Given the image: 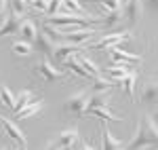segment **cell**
I'll list each match as a JSON object with an SVG mask.
<instances>
[{
    "mask_svg": "<svg viewBox=\"0 0 158 150\" xmlns=\"http://www.w3.org/2000/svg\"><path fill=\"white\" fill-rule=\"evenodd\" d=\"M158 144V127L152 121V116H141V125H137V131L131 138L127 150H141L146 146H154Z\"/></svg>",
    "mask_w": 158,
    "mask_h": 150,
    "instance_id": "6da1fadb",
    "label": "cell"
},
{
    "mask_svg": "<svg viewBox=\"0 0 158 150\" xmlns=\"http://www.w3.org/2000/svg\"><path fill=\"white\" fill-rule=\"evenodd\" d=\"M99 21L101 19L95 15H74V13H57V15L44 19V24L53 25V28H72V25L89 28L91 24H99Z\"/></svg>",
    "mask_w": 158,
    "mask_h": 150,
    "instance_id": "7a4b0ae2",
    "label": "cell"
},
{
    "mask_svg": "<svg viewBox=\"0 0 158 150\" xmlns=\"http://www.w3.org/2000/svg\"><path fill=\"white\" fill-rule=\"evenodd\" d=\"M34 72H36L44 83H55V80H63V78H68L70 72H65V70H59V68H55L49 59H38L34 63Z\"/></svg>",
    "mask_w": 158,
    "mask_h": 150,
    "instance_id": "3957f363",
    "label": "cell"
},
{
    "mask_svg": "<svg viewBox=\"0 0 158 150\" xmlns=\"http://www.w3.org/2000/svg\"><path fill=\"white\" fill-rule=\"evenodd\" d=\"M89 100H91V95H89L86 91H78V93H74V95H70V97L65 100L63 110H65V112H74V114H78V116H82L85 110H86V106H89Z\"/></svg>",
    "mask_w": 158,
    "mask_h": 150,
    "instance_id": "277c9868",
    "label": "cell"
},
{
    "mask_svg": "<svg viewBox=\"0 0 158 150\" xmlns=\"http://www.w3.org/2000/svg\"><path fill=\"white\" fill-rule=\"evenodd\" d=\"M127 40H133V34L131 32H114V34H106V36L93 42L91 49H112V47H120L122 42Z\"/></svg>",
    "mask_w": 158,
    "mask_h": 150,
    "instance_id": "5b68a950",
    "label": "cell"
},
{
    "mask_svg": "<svg viewBox=\"0 0 158 150\" xmlns=\"http://www.w3.org/2000/svg\"><path fill=\"white\" fill-rule=\"evenodd\" d=\"M124 19L129 21V25H137L143 17V0H127L124 9H122Z\"/></svg>",
    "mask_w": 158,
    "mask_h": 150,
    "instance_id": "8992f818",
    "label": "cell"
},
{
    "mask_svg": "<svg viewBox=\"0 0 158 150\" xmlns=\"http://www.w3.org/2000/svg\"><path fill=\"white\" fill-rule=\"evenodd\" d=\"M0 125L4 127V131H6V135H9V138L15 139V142L21 146V150H27V138H25V133L15 125V123H13L11 118H6V116H2V114H0Z\"/></svg>",
    "mask_w": 158,
    "mask_h": 150,
    "instance_id": "52a82bcc",
    "label": "cell"
},
{
    "mask_svg": "<svg viewBox=\"0 0 158 150\" xmlns=\"http://www.w3.org/2000/svg\"><path fill=\"white\" fill-rule=\"evenodd\" d=\"M34 45H36V49L42 53V57H44V59H55V40H51L42 30H38Z\"/></svg>",
    "mask_w": 158,
    "mask_h": 150,
    "instance_id": "ba28073f",
    "label": "cell"
},
{
    "mask_svg": "<svg viewBox=\"0 0 158 150\" xmlns=\"http://www.w3.org/2000/svg\"><path fill=\"white\" fill-rule=\"evenodd\" d=\"M36 34H38V25L34 24V19H30V17H25L19 21V28H17V36H21V40L25 42H34L36 40Z\"/></svg>",
    "mask_w": 158,
    "mask_h": 150,
    "instance_id": "9c48e42d",
    "label": "cell"
},
{
    "mask_svg": "<svg viewBox=\"0 0 158 150\" xmlns=\"http://www.w3.org/2000/svg\"><path fill=\"white\" fill-rule=\"evenodd\" d=\"M108 55L114 59L116 63H141V57L135 55V53H129V51H122L120 47H112V49H106Z\"/></svg>",
    "mask_w": 158,
    "mask_h": 150,
    "instance_id": "30bf717a",
    "label": "cell"
},
{
    "mask_svg": "<svg viewBox=\"0 0 158 150\" xmlns=\"http://www.w3.org/2000/svg\"><path fill=\"white\" fill-rule=\"evenodd\" d=\"M19 21H21V17L15 15V13L9 9V13L4 15V19H2V24H0V38H2V36H11V34H17Z\"/></svg>",
    "mask_w": 158,
    "mask_h": 150,
    "instance_id": "8fae6325",
    "label": "cell"
},
{
    "mask_svg": "<svg viewBox=\"0 0 158 150\" xmlns=\"http://www.w3.org/2000/svg\"><path fill=\"white\" fill-rule=\"evenodd\" d=\"M80 51H82V47H80V45H72V42H59V45H55V59L65 62L68 57H76V55H80Z\"/></svg>",
    "mask_w": 158,
    "mask_h": 150,
    "instance_id": "7c38bea8",
    "label": "cell"
},
{
    "mask_svg": "<svg viewBox=\"0 0 158 150\" xmlns=\"http://www.w3.org/2000/svg\"><path fill=\"white\" fill-rule=\"evenodd\" d=\"M78 142H80V133H78L76 127H72V129H63V131L59 133V139H57V144H59L63 150H72Z\"/></svg>",
    "mask_w": 158,
    "mask_h": 150,
    "instance_id": "4fadbf2b",
    "label": "cell"
},
{
    "mask_svg": "<svg viewBox=\"0 0 158 150\" xmlns=\"http://www.w3.org/2000/svg\"><path fill=\"white\" fill-rule=\"evenodd\" d=\"M101 150H122V142L112 135L108 123H103L101 127Z\"/></svg>",
    "mask_w": 158,
    "mask_h": 150,
    "instance_id": "5bb4252c",
    "label": "cell"
},
{
    "mask_svg": "<svg viewBox=\"0 0 158 150\" xmlns=\"http://www.w3.org/2000/svg\"><path fill=\"white\" fill-rule=\"evenodd\" d=\"M112 80H122L129 72H133V63H112L103 70Z\"/></svg>",
    "mask_w": 158,
    "mask_h": 150,
    "instance_id": "9a60e30c",
    "label": "cell"
},
{
    "mask_svg": "<svg viewBox=\"0 0 158 150\" xmlns=\"http://www.w3.org/2000/svg\"><path fill=\"white\" fill-rule=\"evenodd\" d=\"M44 108V101L42 100H36V101H32L30 106H25V108H21L19 112H15V118L17 121H23V118H32V116H36L40 110Z\"/></svg>",
    "mask_w": 158,
    "mask_h": 150,
    "instance_id": "2e32d148",
    "label": "cell"
},
{
    "mask_svg": "<svg viewBox=\"0 0 158 150\" xmlns=\"http://www.w3.org/2000/svg\"><path fill=\"white\" fill-rule=\"evenodd\" d=\"M76 59H78V63H80V66L86 70V74L91 76V78H99V76H103L101 68H99L93 59H89L86 55H82V53H80V55H76Z\"/></svg>",
    "mask_w": 158,
    "mask_h": 150,
    "instance_id": "e0dca14e",
    "label": "cell"
},
{
    "mask_svg": "<svg viewBox=\"0 0 158 150\" xmlns=\"http://www.w3.org/2000/svg\"><path fill=\"white\" fill-rule=\"evenodd\" d=\"M36 100H38V97H34V93H32V91H27V89H21V91L15 95V108H13V110H15V112H19L21 108L30 106L32 101H36Z\"/></svg>",
    "mask_w": 158,
    "mask_h": 150,
    "instance_id": "ac0fdd59",
    "label": "cell"
},
{
    "mask_svg": "<svg viewBox=\"0 0 158 150\" xmlns=\"http://www.w3.org/2000/svg\"><path fill=\"white\" fill-rule=\"evenodd\" d=\"M141 101L143 104H158V80L148 83L141 91Z\"/></svg>",
    "mask_w": 158,
    "mask_h": 150,
    "instance_id": "d6986e66",
    "label": "cell"
},
{
    "mask_svg": "<svg viewBox=\"0 0 158 150\" xmlns=\"http://www.w3.org/2000/svg\"><path fill=\"white\" fill-rule=\"evenodd\" d=\"M85 114H93V116H97V118H101L103 123H108V121H114V123H120L122 116H116L114 112H110L108 108H89V110H85Z\"/></svg>",
    "mask_w": 158,
    "mask_h": 150,
    "instance_id": "ffe728a7",
    "label": "cell"
},
{
    "mask_svg": "<svg viewBox=\"0 0 158 150\" xmlns=\"http://www.w3.org/2000/svg\"><path fill=\"white\" fill-rule=\"evenodd\" d=\"M120 87L124 89V93L129 95V100H135V87H137V74L135 72H129L120 80Z\"/></svg>",
    "mask_w": 158,
    "mask_h": 150,
    "instance_id": "44dd1931",
    "label": "cell"
},
{
    "mask_svg": "<svg viewBox=\"0 0 158 150\" xmlns=\"http://www.w3.org/2000/svg\"><path fill=\"white\" fill-rule=\"evenodd\" d=\"M63 68H68V72H74L76 76H80V78H91V76L86 74V70L78 63L76 57H68V59L63 62Z\"/></svg>",
    "mask_w": 158,
    "mask_h": 150,
    "instance_id": "7402d4cb",
    "label": "cell"
},
{
    "mask_svg": "<svg viewBox=\"0 0 158 150\" xmlns=\"http://www.w3.org/2000/svg\"><path fill=\"white\" fill-rule=\"evenodd\" d=\"M11 51L15 57H27V55H32V45L25 42V40H15Z\"/></svg>",
    "mask_w": 158,
    "mask_h": 150,
    "instance_id": "603a6c76",
    "label": "cell"
},
{
    "mask_svg": "<svg viewBox=\"0 0 158 150\" xmlns=\"http://www.w3.org/2000/svg\"><path fill=\"white\" fill-rule=\"evenodd\" d=\"M112 87H114V80L112 78H106V76L93 78V93H108Z\"/></svg>",
    "mask_w": 158,
    "mask_h": 150,
    "instance_id": "cb8c5ba5",
    "label": "cell"
},
{
    "mask_svg": "<svg viewBox=\"0 0 158 150\" xmlns=\"http://www.w3.org/2000/svg\"><path fill=\"white\" fill-rule=\"evenodd\" d=\"M108 106H110V95L108 93H93L91 100H89L86 110H89V108H108Z\"/></svg>",
    "mask_w": 158,
    "mask_h": 150,
    "instance_id": "d4e9b609",
    "label": "cell"
},
{
    "mask_svg": "<svg viewBox=\"0 0 158 150\" xmlns=\"http://www.w3.org/2000/svg\"><path fill=\"white\" fill-rule=\"evenodd\" d=\"M0 104H4L11 110L15 108V93L9 87H4V85H0Z\"/></svg>",
    "mask_w": 158,
    "mask_h": 150,
    "instance_id": "484cf974",
    "label": "cell"
},
{
    "mask_svg": "<svg viewBox=\"0 0 158 150\" xmlns=\"http://www.w3.org/2000/svg\"><path fill=\"white\" fill-rule=\"evenodd\" d=\"M122 21V9H116V11H108L106 13V17L101 19V24L106 25V28H110V25H116Z\"/></svg>",
    "mask_w": 158,
    "mask_h": 150,
    "instance_id": "4316f807",
    "label": "cell"
},
{
    "mask_svg": "<svg viewBox=\"0 0 158 150\" xmlns=\"http://www.w3.org/2000/svg\"><path fill=\"white\" fill-rule=\"evenodd\" d=\"M61 6H63V9H68L70 13H74V15H86L85 6H82L78 0H63V2H61Z\"/></svg>",
    "mask_w": 158,
    "mask_h": 150,
    "instance_id": "83f0119b",
    "label": "cell"
},
{
    "mask_svg": "<svg viewBox=\"0 0 158 150\" xmlns=\"http://www.w3.org/2000/svg\"><path fill=\"white\" fill-rule=\"evenodd\" d=\"M9 9L15 15H21L23 17L25 11H27V0H9Z\"/></svg>",
    "mask_w": 158,
    "mask_h": 150,
    "instance_id": "f1b7e54d",
    "label": "cell"
},
{
    "mask_svg": "<svg viewBox=\"0 0 158 150\" xmlns=\"http://www.w3.org/2000/svg\"><path fill=\"white\" fill-rule=\"evenodd\" d=\"M93 2H99L101 4V9L108 13V11H116V9H120V0H93Z\"/></svg>",
    "mask_w": 158,
    "mask_h": 150,
    "instance_id": "f546056e",
    "label": "cell"
},
{
    "mask_svg": "<svg viewBox=\"0 0 158 150\" xmlns=\"http://www.w3.org/2000/svg\"><path fill=\"white\" fill-rule=\"evenodd\" d=\"M27 6H32L38 13H47L49 9V0H27Z\"/></svg>",
    "mask_w": 158,
    "mask_h": 150,
    "instance_id": "4dcf8cb0",
    "label": "cell"
},
{
    "mask_svg": "<svg viewBox=\"0 0 158 150\" xmlns=\"http://www.w3.org/2000/svg\"><path fill=\"white\" fill-rule=\"evenodd\" d=\"M61 2H63V0H49V9H47V15H51V17H53V15H57V11L61 9Z\"/></svg>",
    "mask_w": 158,
    "mask_h": 150,
    "instance_id": "1f68e13d",
    "label": "cell"
},
{
    "mask_svg": "<svg viewBox=\"0 0 158 150\" xmlns=\"http://www.w3.org/2000/svg\"><path fill=\"white\" fill-rule=\"evenodd\" d=\"M6 9H9V0H0V17H2V15H6Z\"/></svg>",
    "mask_w": 158,
    "mask_h": 150,
    "instance_id": "d6a6232c",
    "label": "cell"
},
{
    "mask_svg": "<svg viewBox=\"0 0 158 150\" xmlns=\"http://www.w3.org/2000/svg\"><path fill=\"white\" fill-rule=\"evenodd\" d=\"M44 150H63V148H61L59 144H55V142H49V144H47V148H44Z\"/></svg>",
    "mask_w": 158,
    "mask_h": 150,
    "instance_id": "836d02e7",
    "label": "cell"
},
{
    "mask_svg": "<svg viewBox=\"0 0 158 150\" xmlns=\"http://www.w3.org/2000/svg\"><path fill=\"white\" fill-rule=\"evenodd\" d=\"M146 2L152 6V9H156V11H158V0H146Z\"/></svg>",
    "mask_w": 158,
    "mask_h": 150,
    "instance_id": "e575fe53",
    "label": "cell"
},
{
    "mask_svg": "<svg viewBox=\"0 0 158 150\" xmlns=\"http://www.w3.org/2000/svg\"><path fill=\"white\" fill-rule=\"evenodd\" d=\"M80 150H95L91 144H80Z\"/></svg>",
    "mask_w": 158,
    "mask_h": 150,
    "instance_id": "d590c367",
    "label": "cell"
},
{
    "mask_svg": "<svg viewBox=\"0 0 158 150\" xmlns=\"http://www.w3.org/2000/svg\"><path fill=\"white\" fill-rule=\"evenodd\" d=\"M154 118H158V108H156V112H154Z\"/></svg>",
    "mask_w": 158,
    "mask_h": 150,
    "instance_id": "8d00e7d4",
    "label": "cell"
},
{
    "mask_svg": "<svg viewBox=\"0 0 158 150\" xmlns=\"http://www.w3.org/2000/svg\"><path fill=\"white\" fill-rule=\"evenodd\" d=\"M2 150H13V148H2Z\"/></svg>",
    "mask_w": 158,
    "mask_h": 150,
    "instance_id": "74e56055",
    "label": "cell"
},
{
    "mask_svg": "<svg viewBox=\"0 0 158 150\" xmlns=\"http://www.w3.org/2000/svg\"><path fill=\"white\" fill-rule=\"evenodd\" d=\"M156 74H158V72H156Z\"/></svg>",
    "mask_w": 158,
    "mask_h": 150,
    "instance_id": "f35d334b",
    "label": "cell"
}]
</instances>
